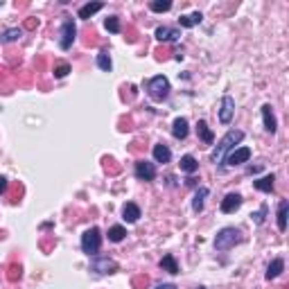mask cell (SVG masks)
Here are the masks:
<instances>
[{
	"label": "cell",
	"mask_w": 289,
	"mask_h": 289,
	"mask_svg": "<svg viewBox=\"0 0 289 289\" xmlns=\"http://www.w3.org/2000/svg\"><path fill=\"white\" fill-rule=\"evenodd\" d=\"M242 194H237V192H230V194H226V197L222 199V212L224 215H233L235 210H240V206H242Z\"/></svg>",
	"instance_id": "ba28073f"
},
{
	"label": "cell",
	"mask_w": 289,
	"mask_h": 289,
	"mask_svg": "<svg viewBox=\"0 0 289 289\" xmlns=\"http://www.w3.org/2000/svg\"><path fill=\"white\" fill-rule=\"evenodd\" d=\"M262 122H264V129L269 133H276L278 131V122H276V115L271 111V104H264L262 106Z\"/></svg>",
	"instance_id": "7c38bea8"
},
{
	"label": "cell",
	"mask_w": 289,
	"mask_h": 289,
	"mask_svg": "<svg viewBox=\"0 0 289 289\" xmlns=\"http://www.w3.org/2000/svg\"><path fill=\"white\" fill-rule=\"evenodd\" d=\"M7 185H9V183H7V178H5V177H0V194H2V192L7 190Z\"/></svg>",
	"instance_id": "1f68e13d"
},
{
	"label": "cell",
	"mask_w": 289,
	"mask_h": 289,
	"mask_svg": "<svg viewBox=\"0 0 289 289\" xmlns=\"http://www.w3.org/2000/svg\"><path fill=\"white\" fill-rule=\"evenodd\" d=\"M287 212H289V201L283 199V201L278 204V230H280V233L287 230Z\"/></svg>",
	"instance_id": "9a60e30c"
},
{
	"label": "cell",
	"mask_w": 289,
	"mask_h": 289,
	"mask_svg": "<svg viewBox=\"0 0 289 289\" xmlns=\"http://www.w3.org/2000/svg\"><path fill=\"white\" fill-rule=\"evenodd\" d=\"M102 2H88V5H84V7H79V18H91L93 14H97L99 9H102Z\"/></svg>",
	"instance_id": "603a6c76"
},
{
	"label": "cell",
	"mask_w": 289,
	"mask_h": 289,
	"mask_svg": "<svg viewBox=\"0 0 289 289\" xmlns=\"http://www.w3.org/2000/svg\"><path fill=\"white\" fill-rule=\"evenodd\" d=\"M97 68H99V70H104V72H111L113 61H111V57H109L106 50H102V52L97 54Z\"/></svg>",
	"instance_id": "d4e9b609"
},
{
	"label": "cell",
	"mask_w": 289,
	"mask_h": 289,
	"mask_svg": "<svg viewBox=\"0 0 289 289\" xmlns=\"http://www.w3.org/2000/svg\"><path fill=\"white\" fill-rule=\"evenodd\" d=\"M68 72H70V66H68V64H61V66L54 68V77L61 79V77H66Z\"/></svg>",
	"instance_id": "4dcf8cb0"
},
{
	"label": "cell",
	"mask_w": 289,
	"mask_h": 289,
	"mask_svg": "<svg viewBox=\"0 0 289 289\" xmlns=\"http://www.w3.org/2000/svg\"><path fill=\"white\" fill-rule=\"evenodd\" d=\"M201 20H204L201 12H192V14H185V16H181V18H178V25H181V27H194V25H199Z\"/></svg>",
	"instance_id": "ac0fdd59"
},
{
	"label": "cell",
	"mask_w": 289,
	"mask_h": 289,
	"mask_svg": "<svg viewBox=\"0 0 289 289\" xmlns=\"http://www.w3.org/2000/svg\"><path fill=\"white\" fill-rule=\"evenodd\" d=\"M197 170H199L197 158L190 156V154H185V156L181 158V172H185V174H194Z\"/></svg>",
	"instance_id": "44dd1931"
},
{
	"label": "cell",
	"mask_w": 289,
	"mask_h": 289,
	"mask_svg": "<svg viewBox=\"0 0 289 289\" xmlns=\"http://www.w3.org/2000/svg\"><path fill=\"white\" fill-rule=\"evenodd\" d=\"M16 39H20V30H7V32L0 36L2 43H9V41H16Z\"/></svg>",
	"instance_id": "f1b7e54d"
},
{
	"label": "cell",
	"mask_w": 289,
	"mask_h": 289,
	"mask_svg": "<svg viewBox=\"0 0 289 289\" xmlns=\"http://www.w3.org/2000/svg\"><path fill=\"white\" fill-rule=\"evenodd\" d=\"M127 237V230H125V226H111L109 228V242H122Z\"/></svg>",
	"instance_id": "cb8c5ba5"
},
{
	"label": "cell",
	"mask_w": 289,
	"mask_h": 289,
	"mask_svg": "<svg viewBox=\"0 0 289 289\" xmlns=\"http://www.w3.org/2000/svg\"><path fill=\"white\" fill-rule=\"evenodd\" d=\"M181 32L178 30H172V27H158L156 30V39L158 41H178Z\"/></svg>",
	"instance_id": "ffe728a7"
},
{
	"label": "cell",
	"mask_w": 289,
	"mask_h": 289,
	"mask_svg": "<svg viewBox=\"0 0 289 289\" xmlns=\"http://www.w3.org/2000/svg\"><path fill=\"white\" fill-rule=\"evenodd\" d=\"M161 269H165L167 273H178V264H177V260H174V256H165L163 260H161Z\"/></svg>",
	"instance_id": "484cf974"
},
{
	"label": "cell",
	"mask_w": 289,
	"mask_h": 289,
	"mask_svg": "<svg viewBox=\"0 0 289 289\" xmlns=\"http://www.w3.org/2000/svg\"><path fill=\"white\" fill-rule=\"evenodd\" d=\"M136 177L140 181H154L156 178V165L149 161H138L136 163Z\"/></svg>",
	"instance_id": "9c48e42d"
},
{
	"label": "cell",
	"mask_w": 289,
	"mask_h": 289,
	"mask_svg": "<svg viewBox=\"0 0 289 289\" xmlns=\"http://www.w3.org/2000/svg\"><path fill=\"white\" fill-rule=\"evenodd\" d=\"M156 289H177V287H174V285H172V283H163V285H158Z\"/></svg>",
	"instance_id": "d6a6232c"
},
{
	"label": "cell",
	"mask_w": 289,
	"mask_h": 289,
	"mask_svg": "<svg viewBox=\"0 0 289 289\" xmlns=\"http://www.w3.org/2000/svg\"><path fill=\"white\" fill-rule=\"evenodd\" d=\"M273 181H276V177L269 174V177H262V178H257V181H253V185L260 192H273Z\"/></svg>",
	"instance_id": "7402d4cb"
},
{
	"label": "cell",
	"mask_w": 289,
	"mask_h": 289,
	"mask_svg": "<svg viewBox=\"0 0 289 289\" xmlns=\"http://www.w3.org/2000/svg\"><path fill=\"white\" fill-rule=\"evenodd\" d=\"M91 269L97 273H113V271H118V262L111 257H95L91 262Z\"/></svg>",
	"instance_id": "30bf717a"
},
{
	"label": "cell",
	"mask_w": 289,
	"mask_h": 289,
	"mask_svg": "<svg viewBox=\"0 0 289 289\" xmlns=\"http://www.w3.org/2000/svg\"><path fill=\"white\" fill-rule=\"evenodd\" d=\"M99 246H102V233H99L97 226H93L81 235V251L86 256L95 257L99 253Z\"/></svg>",
	"instance_id": "277c9868"
},
{
	"label": "cell",
	"mask_w": 289,
	"mask_h": 289,
	"mask_svg": "<svg viewBox=\"0 0 289 289\" xmlns=\"http://www.w3.org/2000/svg\"><path fill=\"white\" fill-rule=\"evenodd\" d=\"M267 210H269V208H267V206H260V210H257V212H253V215H251V219H253V222H256L257 224V226H260V224H262L264 222V217H267Z\"/></svg>",
	"instance_id": "f546056e"
},
{
	"label": "cell",
	"mask_w": 289,
	"mask_h": 289,
	"mask_svg": "<svg viewBox=\"0 0 289 289\" xmlns=\"http://www.w3.org/2000/svg\"><path fill=\"white\" fill-rule=\"evenodd\" d=\"M172 133H174V138H177V140H185V138H188V120H185V118H177V120H174V125H172Z\"/></svg>",
	"instance_id": "5bb4252c"
},
{
	"label": "cell",
	"mask_w": 289,
	"mask_h": 289,
	"mask_svg": "<svg viewBox=\"0 0 289 289\" xmlns=\"http://www.w3.org/2000/svg\"><path fill=\"white\" fill-rule=\"evenodd\" d=\"M233 115H235V99L230 97V95H224L222 106H219V122L222 125H230Z\"/></svg>",
	"instance_id": "8992f818"
},
{
	"label": "cell",
	"mask_w": 289,
	"mask_h": 289,
	"mask_svg": "<svg viewBox=\"0 0 289 289\" xmlns=\"http://www.w3.org/2000/svg\"><path fill=\"white\" fill-rule=\"evenodd\" d=\"M249 158H251L249 147H237V149H230L228 154H226L224 163L228 165V167H235V165H240V163H246Z\"/></svg>",
	"instance_id": "52a82bcc"
},
{
	"label": "cell",
	"mask_w": 289,
	"mask_h": 289,
	"mask_svg": "<svg viewBox=\"0 0 289 289\" xmlns=\"http://www.w3.org/2000/svg\"><path fill=\"white\" fill-rule=\"evenodd\" d=\"M242 140H244V131H240V129H235V131H228L222 140H219V144L215 147V151L210 154V161L215 165L222 163L224 158H226V154H228L230 149H235V144H240Z\"/></svg>",
	"instance_id": "6da1fadb"
},
{
	"label": "cell",
	"mask_w": 289,
	"mask_h": 289,
	"mask_svg": "<svg viewBox=\"0 0 289 289\" xmlns=\"http://www.w3.org/2000/svg\"><path fill=\"white\" fill-rule=\"evenodd\" d=\"M240 242H242V230L235 228V226H226V228H222L219 233H217L215 249L217 251H228Z\"/></svg>",
	"instance_id": "7a4b0ae2"
},
{
	"label": "cell",
	"mask_w": 289,
	"mask_h": 289,
	"mask_svg": "<svg viewBox=\"0 0 289 289\" xmlns=\"http://www.w3.org/2000/svg\"><path fill=\"white\" fill-rule=\"evenodd\" d=\"M283 271H285V260H283V257H276V260H273V262L267 267V280H273V278H278Z\"/></svg>",
	"instance_id": "2e32d148"
},
{
	"label": "cell",
	"mask_w": 289,
	"mask_h": 289,
	"mask_svg": "<svg viewBox=\"0 0 289 289\" xmlns=\"http://www.w3.org/2000/svg\"><path fill=\"white\" fill-rule=\"evenodd\" d=\"M154 161L156 163H170L172 161V151H170V147L167 144H163V143H158V144H154Z\"/></svg>",
	"instance_id": "4fadbf2b"
},
{
	"label": "cell",
	"mask_w": 289,
	"mask_h": 289,
	"mask_svg": "<svg viewBox=\"0 0 289 289\" xmlns=\"http://www.w3.org/2000/svg\"><path fill=\"white\" fill-rule=\"evenodd\" d=\"M143 217V212H140V206L133 204V201H127L125 206H122V219L129 224H136Z\"/></svg>",
	"instance_id": "8fae6325"
},
{
	"label": "cell",
	"mask_w": 289,
	"mask_h": 289,
	"mask_svg": "<svg viewBox=\"0 0 289 289\" xmlns=\"http://www.w3.org/2000/svg\"><path fill=\"white\" fill-rule=\"evenodd\" d=\"M149 7H151V12H170L172 2H170V0H154Z\"/></svg>",
	"instance_id": "4316f807"
},
{
	"label": "cell",
	"mask_w": 289,
	"mask_h": 289,
	"mask_svg": "<svg viewBox=\"0 0 289 289\" xmlns=\"http://www.w3.org/2000/svg\"><path fill=\"white\" fill-rule=\"evenodd\" d=\"M144 88H147V95H149L151 99H156V102H163V99L170 95V81H167V77H163V75L151 77L149 81L144 84Z\"/></svg>",
	"instance_id": "3957f363"
},
{
	"label": "cell",
	"mask_w": 289,
	"mask_h": 289,
	"mask_svg": "<svg viewBox=\"0 0 289 289\" xmlns=\"http://www.w3.org/2000/svg\"><path fill=\"white\" fill-rule=\"evenodd\" d=\"M104 27L109 30V32L118 34L120 32V18H118V16H109V18L104 20Z\"/></svg>",
	"instance_id": "83f0119b"
},
{
	"label": "cell",
	"mask_w": 289,
	"mask_h": 289,
	"mask_svg": "<svg viewBox=\"0 0 289 289\" xmlns=\"http://www.w3.org/2000/svg\"><path fill=\"white\" fill-rule=\"evenodd\" d=\"M75 34H77V27H75V20L66 18L64 25L59 30V48L61 50H70L72 43H75Z\"/></svg>",
	"instance_id": "5b68a950"
},
{
	"label": "cell",
	"mask_w": 289,
	"mask_h": 289,
	"mask_svg": "<svg viewBox=\"0 0 289 289\" xmlns=\"http://www.w3.org/2000/svg\"><path fill=\"white\" fill-rule=\"evenodd\" d=\"M208 188H199L197 192H194V199H192V210L194 212H201L204 210V201H206V197H208Z\"/></svg>",
	"instance_id": "d6986e66"
},
{
	"label": "cell",
	"mask_w": 289,
	"mask_h": 289,
	"mask_svg": "<svg viewBox=\"0 0 289 289\" xmlns=\"http://www.w3.org/2000/svg\"><path fill=\"white\" fill-rule=\"evenodd\" d=\"M197 136L204 140L206 144H212V143H215V136H212V131L208 129L206 120H199V122H197Z\"/></svg>",
	"instance_id": "e0dca14e"
}]
</instances>
